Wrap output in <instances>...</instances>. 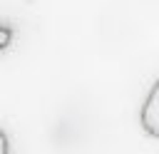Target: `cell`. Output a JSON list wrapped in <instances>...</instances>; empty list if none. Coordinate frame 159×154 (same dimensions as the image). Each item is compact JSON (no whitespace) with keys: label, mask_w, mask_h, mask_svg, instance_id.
Returning <instances> with one entry per match:
<instances>
[{"label":"cell","mask_w":159,"mask_h":154,"mask_svg":"<svg viewBox=\"0 0 159 154\" xmlns=\"http://www.w3.org/2000/svg\"><path fill=\"white\" fill-rule=\"evenodd\" d=\"M139 122H142V129L149 137L159 139V79L152 84V89H149V94H147V99L142 104Z\"/></svg>","instance_id":"1"},{"label":"cell","mask_w":159,"mask_h":154,"mask_svg":"<svg viewBox=\"0 0 159 154\" xmlns=\"http://www.w3.org/2000/svg\"><path fill=\"white\" fill-rule=\"evenodd\" d=\"M10 40H12V30L0 25V50H5V47L10 45Z\"/></svg>","instance_id":"2"},{"label":"cell","mask_w":159,"mask_h":154,"mask_svg":"<svg viewBox=\"0 0 159 154\" xmlns=\"http://www.w3.org/2000/svg\"><path fill=\"white\" fill-rule=\"evenodd\" d=\"M0 154H10V139L2 129H0Z\"/></svg>","instance_id":"3"}]
</instances>
